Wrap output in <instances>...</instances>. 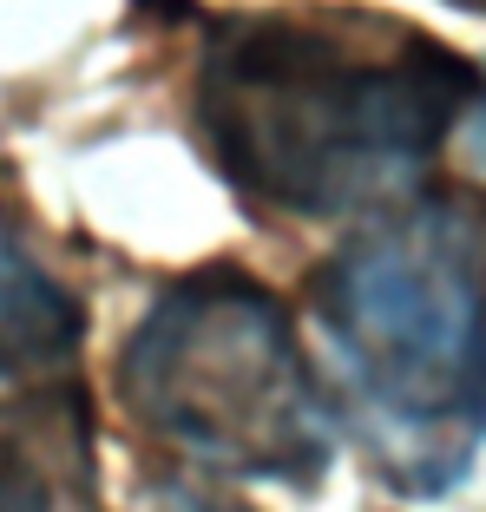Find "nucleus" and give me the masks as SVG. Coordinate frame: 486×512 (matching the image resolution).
<instances>
[{"label": "nucleus", "mask_w": 486, "mask_h": 512, "mask_svg": "<svg viewBox=\"0 0 486 512\" xmlns=\"http://www.w3.org/2000/svg\"><path fill=\"white\" fill-rule=\"evenodd\" d=\"M480 73L454 46L368 7L230 14L198 66L217 171L283 217H381L408 204Z\"/></svg>", "instance_id": "nucleus-1"}, {"label": "nucleus", "mask_w": 486, "mask_h": 512, "mask_svg": "<svg viewBox=\"0 0 486 512\" xmlns=\"http://www.w3.org/2000/svg\"><path fill=\"white\" fill-rule=\"evenodd\" d=\"M322 368L395 493L460 486L486 440V204L408 197L316 276Z\"/></svg>", "instance_id": "nucleus-2"}, {"label": "nucleus", "mask_w": 486, "mask_h": 512, "mask_svg": "<svg viewBox=\"0 0 486 512\" xmlns=\"http://www.w3.org/2000/svg\"><path fill=\"white\" fill-rule=\"evenodd\" d=\"M119 394L132 421L217 480L316 486L335 453V407L289 309L230 270H191L125 342Z\"/></svg>", "instance_id": "nucleus-3"}, {"label": "nucleus", "mask_w": 486, "mask_h": 512, "mask_svg": "<svg viewBox=\"0 0 486 512\" xmlns=\"http://www.w3.org/2000/svg\"><path fill=\"white\" fill-rule=\"evenodd\" d=\"M79 302L60 276L40 270V256L0 217V407L33 401L53 381H66L79 355Z\"/></svg>", "instance_id": "nucleus-4"}, {"label": "nucleus", "mask_w": 486, "mask_h": 512, "mask_svg": "<svg viewBox=\"0 0 486 512\" xmlns=\"http://www.w3.org/2000/svg\"><path fill=\"white\" fill-rule=\"evenodd\" d=\"M60 467L20 434H0V512H60Z\"/></svg>", "instance_id": "nucleus-5"}, {"label": "nucleus", "mask_w": 486, "mask_h": 512, "mask_svg": "<svg viewBox=\"0 0 486 512\" xmlns=\"http://www.w3.org/2000/svg\"><path fill=\"white\" fill-rule=\"evenodd\" d=\"M460 158H467V171L486 184V86L467 99V112H460Z\"/></svg>", "instance_id": "nucleus-6"}, {"label": "nucleus", "mask_w": 486, "mask_h": 512, "mask_svg": "<svg viewBox=\"0 0 486 512\" xmlns=\"http://www.w3.org/2000/svg\"><path fill=\"white\" fill-rule=\"evenodd\" d=\"M165 512H243V506H230V499H217V493H171Z\"/></svg>", "instance_id": "nucleus-7"}, {"label": "nucleus", "mask_w": 486, "mask_h": 512, "mask_svg": "<svg viewBox=\"0 0 486 512\" xmlns=\"http://www.w3.org/2000/svg\"><path fill=\"white\" fill-rule=\"evenodd\" d=\"M447 7H460V14H486V0H447Z\"/></svg>", "instance_id": "nucleus-8"}]
</instances>
